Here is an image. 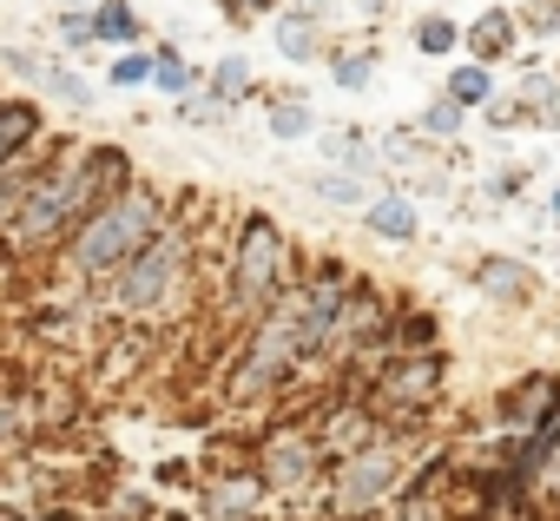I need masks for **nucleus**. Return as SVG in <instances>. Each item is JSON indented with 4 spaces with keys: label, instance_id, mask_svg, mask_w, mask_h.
<instances>
[{
    "label": "nucleus",
    "instance_id": "obj_24",
    "mask_svg": "<svg viewBox=\"0 0 560 521\" xmlns=\"http://www.w3.org/2000/svg\"><path fill=\"white\" fill-rule=\"evenodd\" d=\"M468 119H475L468 106H455L448 93H435V100H429V106H422V113H416L409 126H416L422 139H435V146H462V132H468Z\"/></svg>",
    "mask_w": 560,
    "mask_h": 521
},
{
    "label": "nucleus",
    "instance_id": "obj_19",
    "mask_svg": "<svg viewBox=\"0 0 560 521\" xmlns=\"http://www.w3.org/2000/svg\"><path fill=\"white\" fill-rule=\"evenodd\" d=\"M304 192H311L324 211H363L383 185H370V178H357V172H337V165H317V172H304Z\"/></svg>",
    "mask_w": 560,
    "mask_h": 521
},
{
    "label": "nucleus",
    "instance_id": "obj_44",
    "mask_svg": "<svg viewBox=\"0 0 560 521\" xmlns=\"http://www.w3.org/2000/svg\"><path fill=\"white\" fill-rule=\"evenodd\" d=\"M0 100H8V93H0Z\"/></svg>",
    "mask_w": 560,
    "mask_h": 521
},
{
    "label": "nucleus",
    "instance_id": "obj_25",
    "mask_svg": "<svg viewBox=\"0 0 560 521\" xmlns=\"http://www.w3.org/2000/svg\"><path fill=\"white\" fill-rule=\"evenodd\" d=\"M409 47H416L422 60H448V54H462V27H455L442 8H429V14H416V27H409Z\"/></svg>",
    "mask_w": 560,
    "mask_h": 521
},
{
    "label": "nucleus",
    "instance_id": "obj_39",
    "mask_svg": "<svg viewBox=\"0 0 560 521\" xmlns=\"http://www.w3.org/2000/svg\"><path fill=\"white\" fill-rule=\"evenodd\" d=\"M40 8H47V14H93L100 0H40Z\"/></svg>",
    "mask_w": 560,
    "mask_h": 521
},
{
    "label": "nucleus",
    "instance_id": "obj_2",
    "mask_svg": "<svg viewBox=\"0 0 560 521\" xmlns=\"http://www.w3.org/2000/svg\"><path fill=\"white\" fill-rule=\"evenodd\" d=\"M298 278H304V251H298L291 224L277 218V211H264V205H244V211L224 224L211 317L237 337V331H250L270 304H284Z\"/></svg>",
    "mask_w": 560,
    "mask_h": 521
},
{
    "label": "nucleus",
    "instance_id": "obj_23",
    "mask_svg": "<svg viewBox=\"0 0 560 521\" xmlns=\"http://www.w3.org/2000/svg\"><path fill=\"white\" fill-rule=\"evenodd\" d=\"M442 93L455 100V106H468V113H481L501 86H494V67H481V60H455L448 67V80H442Z\"/></svg>",
    "mask_w": 560,
    "mask_h": 521
},
{
    "label": "nucleus",
    "instance_id": "obj_18",
    "mask_svg": "<svg viewBox=\"0 0 560 521\" xmlns=\"http://www.w3.org/2000/svg\"><path fill=\"white\" fill-rule=\"evenodd\" d=\"M60 139H67V132H54V139H40V146H27L21 159H8V165H0V224H8V218L27 205V192H34V185H40V172L54 165Z\"/></svg>",
    "mask_w": 560,
    "mask_h": 521
},
{
    "label": "nucleus",
    "instance_id": "obj_1",
    "mask_svg": "<svg viewBox=\"0 0 560 521\" xmlns=\"http://www.w3.org/2000/svg\"><path fill=\"white\" fill-rule=\"evenodd\" d=\"M132 152L126 146H80V139H60L54 165L40 172V185L27 192V205L0 224V244L14 251V265L27 257H54L106 198H119L132 185Z\"/></svg>",
    "mask_w": 560,
    "mask_h": 521
},
{
    "label": "nucleus",
    "instance_id": "obj_10",
    "mask_svg": "<svg viewBox=\"0 0 560 521\" xmlns=\"http://www.w3.org/2000/svg\"><path fill=\"white\" fill-rule=\"evenodd\" d=\"M455 475H462L455 449H429V455H422V468H416V482H409V488L376 514V521H455V508H448Z\"/></svg>",
    "mask_w": 560,
    "mask_h": 521
},
{
    "label": "nucleus",
    "instance_id": "obj_6",
    "mask_svg": "<svg viewBox=\"0 0 560 521\" xmlns=\"http://www.w3.org/2000/svg\"><path fill=\"white\" fill-rule=\"evenodd\" d=\"M448 377H455L448 350H396L350 390L370 403V416L383 429H429L435 409L448 403Z\"/></svg>",
    "mask_w": 560,
    "mask_h": 521
},
{
    "label": "nucleus",
    "instance_id": "obj_17",
    "mask_svg": "<svg viewBox=\"0 0 560 521\" xmlns=\"http://www.w3.org/2000/svg\"><path fill=\"white\" fill-rule=\"evenodd\" d=\"M40 139H54V106H40L34 93H8V100H0V165L21 159Z\"/></svg>",
    "mask_w": 560,
    "mask_h": 521
},
{
    "label": "nucleus",
    "instance_id": "obj_4",
    "mask_svg": "<svg viewBox=\"0 0 560 521\" xmlns=\"http://www.w3.org/2000/svg\"><path fill=\"white\" fill-rule=\"evenodd\" d=\"M205 257H211V251L198 244L191 218L178 211L139 257H126L106 285H93V304H100L106 317H119V324H165V317L185 304V291L198 285Z\"/></svg>",
    "mask_w": 560,
    "mask_h": 521
},
{
    "label": "nucleus",
    "instance_id": "obj_15",
    "mask_svg": "<svg viewBox=\"0 0 560 521\" xmlns=\"http://www.w3.org/2000/svg\"><path fill=\"white\" fill-rule=\"evenodd\" d=\"M270 47L284 54L291 67H311V60L330 54V27H324L311 8H298V0H291V8H277V14H270Z\"/></svg>",
    "mask_w": 560,
    "mask_h": 521
},
{
    "label": "nucleus",
    "instance_id": "obj_9",
    "mask_svg": "<svg viewBox=\"0 0 560 521\" xmlns=\"http://www.w3.org/2000/svg\"><path fill=\"white\" fill-rule=\"evenodd\" d=\"M488 416H494L501 442H527V436L553 429L560 422V370H521V377H508L494 390Z\"/></svg>",
    "mask_w": 560,
    "mask_h": 521
},
{
    "label": "nucleus",
    "instance_id": "obj_12",
    "mask_svg": "<svg viewBox=\"0 0 560 521\" xmlns=\"http://www.w3.org/2000/svg\"><path fill=\"white\" fill-rule=\"evenodd\" d=\"M468 285H475V298L494 304V311H527V304L540 298L534 265H527V257H508V251L475 257V265H468Z\"/></svg>",
    "mask_w": 560,
    "mask_h": 521
},
{
    "label": "nucleus",
    "instance_id": "obj_7",
    "mask_svg": "<svg viewBox=\"0 0 560 521\" xmlns=\"http://www.w3.org/2000/svg\"><path fill=\"white\" fill-rule=\"evenodd\" d=\"M250 468L264 475V488H270L277 508H304V501L324 495L330 455H324L311 416H291V422H270V429L250 442Z\"/></svg>",
    "mask_w": 560,
    "mask_h": 521
},
{
    "label": "nucleus",
    "instance_id": "obj_43",
    "mask_svg": "<svg viewBox=\"0 0 560 521\" xmlns=\"http://www.w3.org/2000/svg\"><path fill=\"white\" fill-rule=\"evenodd\" d=\"M553 80H560V54H553Z\"/></svg>",
    "mask_w": 560,
    "mask_h": 521
},
{
    "label": "nucleus",
    "instance_id": "obj_27",
    "mask_svg": "<svg viewBox=\"0 0 560 521\" xmlns=\"http://www.w3.org/2000/svg\"><path fill=\"white\" fill-rule=\"evenodd\" d=\"M93 27H100V47H139L145 40V21L132 0H100L93 8Z\"/></svg>",
    "mask_w": 560,
    "mask_h": 521
},
{
    "label": "nucleus",
    "instance_id": "obj_42",
    "mask_svg": "<svg viewBox=\"0 0 560 521\" xmlns=\"http://www.w3.org/2000/svg\"><path fill=\"white\" fill-rule=\"evenodd\" d=\"M0 521H47V514H27V508H0Z\"/></svg>",
    "mask_w": 560,
    "mask_h": 521
},
{
    "label": "nucleus",
    "instance_id": "obj_3",
    "mask_svg": "<svg viewBox=\"0 0 560 521\" xmlns=\"http://www.w3.org/2000/svg\"><path fill=\"white\" fill-rule=\"evenodd\" d=\"M178 218V198L159 185V178H132L119 198H106L60 251H54V265H60V285L67 291H93V285H106L119 265H126V257H139L165 224Z\"/></svg>",
    "mask_w": 560,
    "mask_h": 521
},
{
    "label": "nucleus",
    "instance_id": "obj_41",
    "mask_svg": "<svg viewBox=\"0 0 560 521\" xmlns=\"http://www.w3.org/2000/svg\"><path fill=\"white\" fill-rule=\"evenodd\" d=\"M540 211H547V224H553V231H560V185H553V192H547V205H540Z\"/></svg>",
    "mask_w": 560,
    "mask_h": 521
},
{
    "label": "nucleus",
    "instance_id": "obj_33",
    "mask_svg": "<svg viewBox=\"0 0 560 521\" xmlns=\"http://www.w3.org/2000/svg\"><path fill=\"white\" fill-rule=\"evenodd\" d=\"M396 350H442V324H435V311H402L396 317Z\"/></svg>",
    "mask_w": 560,
    "mask_h": 521
},
{
    "label": "nucleus",
    "instance_id": "obj_37",
    "mask_svg": "<svg viewBox=\"0 0 560 521\" xmlns=\"http://www.w3.org/2000/svg\"><path fill=\"white\" fill-rule=\"evenodd\" d=\"M277 8H291V0H224V21L244 27V21H270Z\"/></svg>",
    "mask_w": 560,
    "mask_h": 521
},
{
    "label": "nucleus",
    "instance_id": "obj_5",
    "mask_svg": "<svg viewBox=\"0 0 560 521\" xmlns=\"http://www.w3.org/2000/svg\"><path fill=\"white\" fill-rule=\"evenodd\" d=\"M429 449H435L429 429H376L363 449L337 455L330 475H324V495H317L324 521H376L416 482V468H422Z\"/></svg>",
    "mask_w": 560,
    "mask_h": 521
},
{
    "label": "nucleus",
    "instance_id": "obj_20",
    "mask_svg": "<svg viewBox=\"0 0 560 521\" xmlns=\"http://www.w3.org/2000/svg\"><path fill=\"white\" fill-rule=\"evenodd\" d=\"M264 126H270V139H284V146H298V139H317V132H324V119H317L311 93H270Z\"/></svg>",
    "mask_w": 560,
    "mask_h": 521
},
{
    "label": "nucleus",
    "instance_id": "obj_8",
    "mask_svg": "<svg viewBox=\"0 0 560 521\" xmlns=\"http://www.w3.org/2000/svg\"><path fill=\"white\" fill-rule=\"evenodd\" d=\"M0 73H14L40 106H60V113H93L100 106V86L80 73V60H67V54H40V47H0Z\"/></svg>",
    "mask_w": 560,
    "mask_h": 521
},
{
    "label": "nucleus",
    "instance_id": "obj_40",
    "mask_svg": "<svg viewBox=\"0 0 560 521\" xmlns=\"http://www.w3.org/2000/svg\"><path fill=\"white\" fill-rule=\"evenodd\" d=\"M534 126H540V132H560V100H553V106H540V113H534Z\"/></svg>",
    "mask_w": 560,
    "mask_h": 521
},
{
    "label": "nucleus",
    "instance_id": "obj_38",
    "mask_svg": "<svg viewBox=\"0 0 560 521\" xmlns=\"http://www.w3.org/2000/svg\"><path fill=\"white\" fill-rule=\"evenodd\" d=\"M159 482H165V488H191V462H165Z\"/></svg>",
    "mask_w": 560,
    "mask_h": 521
},
{
    "label": "nucleus",
    "instance_id": "obj_13",
    "mask_svg": "<svg viewBox=\"0 0 560 521\" xmlns=\"http://www.w3.org/2000/svg\"><path fill=\"white\" fill-rule=\"evenodd\" d=\"M317 152H324V165H337V172H357V178H370V185H389L383 139H376L370 126H324V132H317Z\"/></svg>",
    "mask_w": 560,
    "mask_h": 521
},
{
    "label": "nucleus",
    "instance_id": "obj_31",
    "mask_svg": "<svg viewBox=\"0 0 560 521\" xmlns=\"http://www.w3.org/2000/svg\"><path fill=\"white\" fill-rule=\"evenodd\" d=\"M54 34H60V54L67 60H100L106 47H100V27H93V14H54Z\"/></svg>",
    "mask_w": 560,
    "mask_h": 521
},
{
    "label": "nucleus",
    "instance_id": "obj_26",
    "mask_svg": "<svg viewBox=\"0 0 560 521\" xmlns=\"http://www.w3.org/2000/svg\"><path fill=\"white\" fill-rule=\"evenodd\" d=\"M205 86H211L224 106H244V100L257 93V73H250V60H244V54H218V60L205 67Z\"/></svg>",
    "mask_w": 560,
    "mask_h": 521
},
{
    "label": "nucleus",
    "instance_id": "obj_22",
    "mask_svg": "<svg viewBox=\"0 0 560 521\" xmlns=\"http://www.w3.org/2000/svg\"><path fill=\"white\" fill-rule=\"evenodd\" d=\"M34 422H40L34 396H21V390H0V462H8V455H21V449L34 442Z\"/></svg>",
    "mask_w": 560,
    "mask_h": 521
},
{
    "label": "nucleus",
    "instance_id": "obj_34",
    "mask_svg": "<svg viewBox=\"0 0 560 521\" xmlns=\"http://www.w3.org/2000/svg\"><path fill=\"white\" fill-rule=\"evenodd\" d=\"M475 119H481L488 132H521V126H534V113H527L521 100H501V93H494V100H488V106H481Z\"/></svg>",
    "mask_w": 560,
    "mask_h": 521
},
{
    "label": "nucleus",
    "instance_id": "obj_36",
    "mask_svg": "<svg viewBox=\"0 0 560 521\" xmlns=\"http://www.w3.org/2000/svg\"><path fill=\"white\" fill-rule=\"evenodd\" d=\"M521 34L553 40V34H560V0H534V8H521Z\"/></svg>",
    "mask_w": 560,
    "mask_h": 521
},
{
    "label": "nucleus",
    "instance_id": "obj_16",
    "mask_svg": "<svg viewBox=\"0 0 560 521\" xmlns=\"http://www.w3.org/2000/svg\"><path fill=\"white\" fill-rule=\"evenodd\" d=\"M462 54L481 60V67L521 60V14H508V8H481V14L462 27Z\"/></svg>",
    "mask_w": 560,
    "mask_h": 521
},
{
    "label": "nucleus",
    "instance_id": "obj_11",
    "mask_svg": "<svg viewBox=\"0 0 560 521\" xmlns=\"http://www.w3.org/2000/svg\"><path fill=\"white\" fill-rule=\"evenodd\" d=\"M198 508H205V521H264L277 501H270L264 475L244 462V468H211L198 482Z\"/></svg>",
    "mask_w": 560,
    "mask_h": 521
},
{
    "label": "nucleus",
    "instance_id": "obj_32",
    "mask_svg": "<svg viewBox=\"0 0 560 521\" xmlns=\"http://www.w3.org/2000/svg\"><path fill=\"white\" fill-rule=\"evenodd\" d=\"M152 86H159L165 100H185V93H198V86H205V73H198L178 47H159V73H152Z\"/></svg>",
    "mask_w": 560,
    "mask_h": 521
},
{
    "label": "nucleus",
    "instance_id": "obj_14",
    "mask_svg": "<svg viewBox=\"0 0 560 521\" xmlns=\"http://www.w3.org/2000/svg\"><path fill=\"white\" fill-rule=\"evenodd\" d=\"M357 224H363L376 244H416V238H422V205H416V192L383 185V192L357 211Z\"/></svg>",
    "mask_w": 560,
    "mask_h": 521
},
{
    "label": "nucleus",
    "instance_id": "obj_28",
    "mask_svg": "<svg viewBox=\"0 0 560 521\" xmlns=\"http://www.w3.org/2000/svg\"><path fill=\"white\" fill-rule=\"evenodd\" d=\"M298 8H311L324 27L343 21V27H383L389 21V0H298Z\"/></svg>",
    "mask_w": 560,
    "mask_h": 521
},
{
    "label": "nucleus",
    "instance_id": "obj_21",
    "mask_svg": "<svg viewBox=\"0 0 560 521\" xmlns=\"http://www.w3.org/2000/svg\"><path fill=\"white\" fill-rule=\"evenodd\" d=\"M324 67H330V80H337L343 93H370V86L383 80V54H376V47H363V40H357V47H330V54H324Z\"/></svg>",
    "mask_w": 560,
    "mask_h": 521
},
{
    "label": "nucleus",
    "instance_id": "obj_35",
    "mask_svg": "<svg viewBox=\"0 0 560 521\" xmlns=\"http://www.w3.org/2000/svg\"><path fill=\"white\" fill-rule=\"evenodd\" d=\"M521 185H527V165H508V172H488V178H481V198H488V205H514Z\"/></svg>",
    "mask_w": 560,
    "mask_h": 521
},
{
    "label": "nucleus",
    "instance_id": "obj_30",
    "mask_svg": "<svg viewBox=\"0 0 560 521\" xmlns=\"http://www.w3.org/2000/svg\"><path fill=\"white\" fill-rule=\"evenodd\" d=\"M231 113H237V106H224L211 86H198V93L172 100V119H178V126H198V132H224V126H231Z\"/></svg>",
    "mask_w": 560,
    "mask_h": 521
},
{
    "label": "nucleus",
    "instance_id": "obj_29",
    "mask_svg": "<svg viewBox=\"0 0 560 521\" xmlns=\"http://www.w3.org/2000/svg\"><path fill=\"white\" fill-rule=\"evenodd\" d=\"M152 73H159V47H119V54L106 60V86H119V93L152 86Z\"/></svg>",
    "mask_w": 560,
    "mask_h": 521
}]
</instances>
